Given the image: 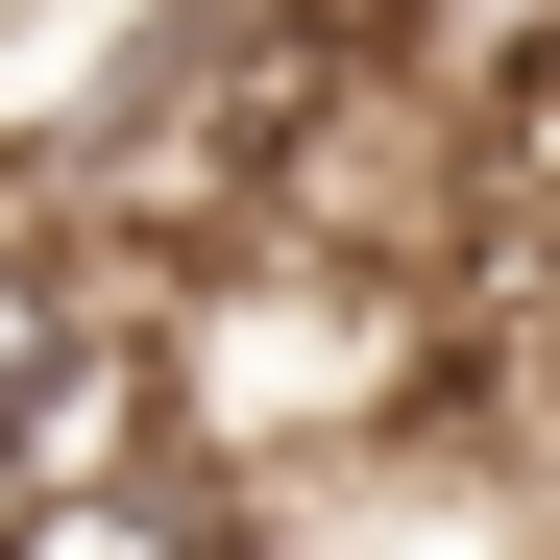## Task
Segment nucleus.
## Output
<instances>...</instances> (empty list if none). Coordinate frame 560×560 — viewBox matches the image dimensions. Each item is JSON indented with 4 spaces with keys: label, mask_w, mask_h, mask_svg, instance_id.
Segmentation results:
<instances>
[]
</instances>
